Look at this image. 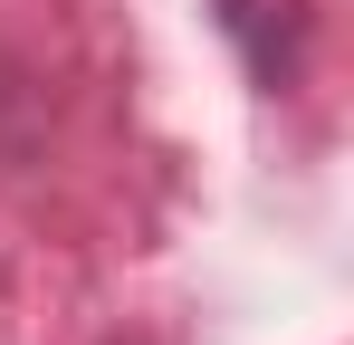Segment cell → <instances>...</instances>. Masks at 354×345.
Instances as JSON below:
<instances>
[]
</instances>
